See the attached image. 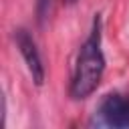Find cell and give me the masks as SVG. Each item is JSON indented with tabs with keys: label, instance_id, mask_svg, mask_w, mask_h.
<instances>
[{
	"label": "cell",
	"instance_id": "cell-1",
	"mask_svg": "<svg viewBox=\"0 0 129 129\" xmlns=\"http://www.w3.org/2000/svg\"><path fill=\"white\" fill-rule=\"evenodd\" d=\"M105 73V52H103V18L101 14H95L91 30L81 44L71 85H69V95L75 101H83L91 97L97 87L101 85Z\"/></svg>",
	"mask_w": 129,
	"mask_h": 129
},
{
	"label": "cell",
	"instance_id": "cell-4",
	"mask_svg": "<svg viewBox=\"0 0 129 129\" xmlns=\"http://www.w3.org/2000/svg\"><path fill=\"white\" fill-rule=\"evenodd\" d=\"M52 8V0H36V20L38 24H44V20L48 18Z\"/></svg>",
	"mask_w": 129,
	"mask_h": 129
},
{
	"label": "cell",
	"instance_id": "cell-5",
	"mask_svg": "<svg viewBox=\"0 0 129 129\" xmlns=\"http://www.w3.org/2000/svg\"><path fill=\"white\" fill-rule=\"evenodd\" d=\"M64 2H67V4H75L77 0H64Z\"/></svg>",
	"mask_w": 129,
	"mask_h": 129
},
{
	"label": "cell",
	"instance_id": "cell-3",
	"mask_svg": "<svg viewBox=\"0 0 129 129\" xmlns=\"http://www.w3.org/2000/svg\"><path fill=\"white\" fill-rule=\"evenodd\" d=\"M14 42L24 58V64L34 81V85H42L44 83V77H46V69H44V62H42V56H40V50L32 38V34L26 30V28H16L14 30Z\"/></svg>",
	"mask_w": 129,
	"mask_h": 129
},
{
	"label": "cell",
	"instance_id": "cell-2",
	"mask_svg": "<svg viewBox=\"0 0 129 129\" xmlns=\"http://www.w3.org/2000/svg\"><path fill=\"white\" fill-rule=\"evenodd\" d=\"M97 119L101 125L113 129L129 127V93H109L97 107Z\"/></svg>",
	"mask_w": 129,
	"mask_h": 129
}]
</instances>
